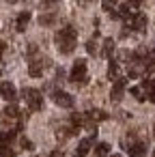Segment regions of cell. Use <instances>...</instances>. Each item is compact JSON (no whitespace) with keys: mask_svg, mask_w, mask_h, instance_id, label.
<instances>
[{"mask_svg":"<svg viewBox=\"0 0 155 157\" xmlns=\"http://www.w3.org/2000/svg\"><path fill=\"white\" fill-rule=\"evenodd\" d=\"M54 41H56V45H58V50H60L63 54H71V52L76 50L78 33H76L73 26H65V28H60V30L54 35Z\"/></svg>","mask_w":155,"mask_h":157,"instance_id":"6da1fadb","label":"cell"},{"mask_svg":"<svg viewBox=\"0 0 155 157\" xmlns=\"http://www.w3.org/2000/svg\"><path fill=\"white\" fill-rule=\"evenodd\" d=\"M121 146L129 153V157H142L146 153V142L144 140H138L134 133H129L127 138L121 140Z\"/></svg>","mask_w":155,"mask_h":157,"instance_id":"7a4b0ae2","label":"cell"},{"mask_svg":"<svg viewBox=\"0 0 155 157\" xmlns=\"http://www.w3.org/2000/svg\"><path fill=\"white\" fill-rule=\"evenodd\" d=\"M71 82H76V84H84L86 80H88V75H86V60H82V58H78L76 63H73V67H71Z\"/></svg>","mask_w":155,"mask_h":157,"instance_id":"3957f363","label":"cell"},{"mask_svg":"<svg viewBox=\"0 0 155 157\" xmlns=\"http://www.w3.org/2000/svg\"><path fill=\"white\" fill-rule=\"evenodd\" d=\"M22 95H24V99H26V103H28V108H30L33 112H37V110L43 108V97H41L39 90H35V88H24Z\"/></svg>","mask_w":155,"mask_h":157,"instance_id":"277c9868","label":"cell"},{"mask_svg":"<svg viewBox=\"0 0 155 157\" xmlns=\"http://www.w3.org/2000/svg\"><path fill=\"white\" fill-rule=\"evenodd\" d=\"M146 15L144 13H131L127 20H125V26L129 28V30H136V33H142L144 28H146Z\"/></svg>","mask_w":155,"mask_h":157,"instance_id":"5b68a950","label":"cell"},{"mask_svg":"<svg viewBox=\"0 0 155 157\" xmlns=\"http://www.w3.org/2000/svg\"><path fill=\"white\" fill-rule=\"evenodd\" d=\"M52 101L56 105H60V108H71L73 105V97L69 93H65V90H54L52 93Z\"/></svg>","mask_w":155,"mask_h":157,"instance_id":"8992f818","label":"cell"},{"mask_svg":"<svg viewBox=\"0 0 155 157\" xmlns=\"http://www.w3.org/2000/svg\"><path fill=\"white\" fill-rule=\"evenodd\" d=\"M125 84H127V80L125 78H118L116 82H114V86H112V93H110V99L116 103V101H121V97H123V93H125Z\"/></svg>","mask_w":155,"mask_h":157,"instance_id":"52a82bcc","label":"cell"},{"mask_svg":"<svg viewBox=\"0 0 155 157\" xmlns=\"http://www.w3.org/2000/svg\"><path fill=\"white\" fill-rule=\"evenodd\" d=\"M0 95H2V99H7V101H15L17 90H15V86L11 82H0Z\"/></svg>","mask_w":155,"mask_h":157,"instance_id":"ba28073f","label":"cell"},{"mask_svg":"<svg viewBox=\"0 0 155 157\" xmlns=\"http://www.w3.org/2000/svg\"><path fill=\"white\" fill-rule=\"evenodd\" d=\"M30 13L28 11H22L20 15H17V20H15V28H17V33H24L26 28H28V22H30Z\"/></svg>","mask_w":155,"mask_h":157,"instance_id":"9c48e42d","label":"cell"},{"mask_svg":"<svg viewBox=\"0 0 155 157\" xmlns=\"http://www.w3.org/2000/svg\"><path fill=\"white\" fill-rule=\"evenodd\" d=\"M28 73L30 78H39L43 73V63L39 58H30V65H28Z\"/></svg>","mask_w":155,"mask_h":157,"instance_id":"30bf717a","label":"cell"},{"mask_svg":"<svg viewBox=\"0 0 155 157\" xmlns=\"http://www.w3.org/2000/svg\"><path fill=\"white\" fill-rule=\"evenodd\" d=\"M142 88H144V93H146V99L155 103V80H144V82H142Z\"/></svg>","mask_w":155,"mask_h":157,"instance_id":"8fae6325","label":"cell"},{"mask_svg":"<svg viewBox=\"0 0 155 157\" xmlns=\"http://www.w3.org/2000/svg\"><path fill=\"white\" fill-rule=\"evenodd\" d=\"M13 140H15V131H0V148H9Z\"/></svg>","mask_w":155,"mask_h":157,"instance_id":"7c38bea8","label":"cell"},{"mask_svg":"<svg viewBox=\"0 0 155 157\" xmlns=\"http://www.w3.org/2000/svg\"><path fill=\"white\" fill-rule=\"evenodd\" d=\"M91 146H93V138L88 136V138H84V140L80 142V146H78V155H80V157L86 155V153L91 151Z\"/></svg>","mask_w":155,"mask_h":157,"instance_id":"4fadbf2b","label":"cell"},{"mask_svg":"<svg viewBox=\"0 0 155 157\" xmlns=\"http://www.w3.org/2000/svg\"><path fill=\"white\" fill-rule=\"evenodd\" d=\"M108 153H110V144L108 142H101V144L95 146V157H106Z\"/></svg>","mask_w":155,"mask_h":157,"instance_id":"5bb4252c","label":"cell"},{"mask_svg":"<svg viewBox=\"0 0 155 157\" xmlns=\"http://www.w3.org/2000/svg\"><path fill=\"white\" fill-rule=\"evenodd\" d=\"M118 73H121L118 65H116L114 60H110V67H108V78H110V80H118Z\"/></svg>","mask_w":155,"mask_h":157,"instance_id":"9a60e30c","label":"cell"},{"mask_svg":"<svg viewBox=\"0 0 155 157\" xmlns=\"http://www.w3.org/2000/svg\"><path fill=\"white\" fill-rule=\"evenodd\" d=\"M101 50H103V56H108V58H110V56H112V52H114V41H112V39H106Z\"/></svg>","mask_w":155,"mask_h":157,"instance_id":"2e32d148","label":"cell"},{"mask_svg":"<svg viewBox=\"0 0 155 157\" xmlns=\"http://www.w3.org/2000/svg\"><path fill=\"white\" fill-rule=\"evenodd\" d=\"M131 95H134L138 101H144V99H146V93H144L142 86H134V88H131Z\"/></svg>","mask_w":155,"mask_h":157,"instance_id":"e0dca14e","label":"cell"},{"mask_svg":"<svg viewBox=\"0 0 155 157\" xmlns=\"http://www.w3.org/2000/svg\"><path fill=\"white\" fill-rule=\"evenodd\" d=\"M5 116H7V118H20V110H17L15 105H9V108L5 110Z\"/></svg>","mask_w":155,"mask_h":157,"instance_id":"ac0fdd59","label":"cell"},{"mask_svg":"<svg viewBox=\"0 0 155 157\" xmlns=\"http://www.w3.org/2000/svg\"><path fill=\"white\" fill-rule=\"evenodd\" d=\"M118 5V0H103V2H101V7H103V11H114V7Z\"/></svg>","mask_w":155,"mask_h":157,"instance_id":"d6986e66","label":"cell"},{"mask_svg":"<svg viewBox=\"0 0 155 157\" xmlns=\"http://www.w3.org/2000/svg\"><path fill=\"white\" fill-rule=\"evenodd\" d=\"M13 148H0V157H13Z\"/></svg>","mask_w":155,"mask_h":157,"instance_id":"ffe728a7","label":"cell"},{"mask_svg":"<svg viewBox=\"0 0 155 157\" xmlns=\"http://www.w3.org/2000/svg\"><path fill=\"white\" fill-rule=\"evenodd\" d=\"M39 22H41L43 26H48V24H52V22H54V15H45V17H41Z\"/></svg>","mask_w":155,"mask_h":157,"instance_id":"44dd1931","label":"cell"},{"mask_svg":"<svg viewBox=\"0 0 155 157\" xmlns=\"http://www.w3.org/2000/svg\"><path fill=\"white\" fill-rule=\"evenodd\" d=\"M50 157H65V153H63V151H52Z\"/></svg>","mask_w":155,"mask_h":157,"instance_id":"7402d4cb","label":"cell"},{"mask_svg":"<svg viewBox=\"0 0 155 157\" xmlns=\"http://www.w3.org/2000/svg\"><path fill=\"white\" fill-rule=\"evenodd\" d=\"M22 146H24V148H33V144H30L26 138H22Z\"/></svg>","mask_w":155,"mask_h":157,"instance_id":"603a6c76","label":"cell"},{"mask_svg":"<svg viewBox=\"0 0 155 157\" xmlns=\"http://www.w3.org/2000/svg\"><path fill=\"white\" fill-rule=\"evenodd\" d=\"M91 2H93V0H80V5H82V7H86V5H91Z\"/></svg>","mask_w":155,"mask_h":157,"instance_id":"cb8c5ba5","label":"cell"},{"mask_svg":"<svg viewBox=\"0 0 155 157\" xmlns=\"http://www.w3.org/2000/svg\"><path fill=\"white\" fill-rule=\"evenodd\" d=\"M140 2H142V0H129V5H131V7H136V5H140Z\"/></svg>","mask_w":155,"mask_h":157,"instance_id":"d4e9b609","label":"cell"},{"mask_svg":"<svg viewBox=\"0 0 155 157\" xmlns=\"http://www.w3.org/2000/svg\"><path fill=\"white\" fill-rule=\"evenodd\" d=\"M2 52H5V43H0V56H2Z\"/></svg>","mask_w":155,"mask_h":157,"instance_id":"484cf974","label":"cell"},{"mask_svg":"<svg viewBox=\"0 0 155 157\" xmlns=\"http://www.w3.org/2000/svg\"><path fill=\"white\" fill-rule=\"evenodd\" d=\"M52 2H58V0H48V5H52Z\"/></svg>","mask_w":155,"mask_h":157,"instance_id":"4316f807","label":"cell"},{"mask_svg":"<svg viewBox=\"0 0 155 157\" xmlns=\"http://www.w3.org/2000/svg\"><path fill=\"white\" fill-rule=\"evenodd\" d=\"M112 157H121V155H112Z\"/></svg>","mask_w":155,"mask_h":157,"instance_id":"83f0119b","label":"cell"},{"mask_svg":"<svg viewBox=\"0 0 155 157\" xmlns=\"http://www.w3.org/2000/svg\"><path fill=\"white\" fill-rule=\"evenodd\" d=\"M153 157H155V151H153Z\"/></svg>","mask_w":155,"mask_h":157,"instance_id":"f1b7e54d","label":"cell"},{"mask_svg":"<svg viewBox=\"0 0 155 157\" xmlns=\"http://www.w3.org/2000/svg\"><path fill=\"white\" fill-rule=\"evenodd\" d=\"M153 131H155V125H153Z\"/></svg>","mask_w":155,"mask_h":157,"instance_id":"f546056e","label":"cell"},{"mask_svg":"<svg viewBox=\"0 0 155 157\" xmlns=\"http://www.w3.org/2000/svg\"><path fill=\"white\" fill-rule=\"evenodd\" d=\"M11 2H13V0H11Z\"/></svg>","mask_w":155,"mask_h":157,"instance_id":"4dcf8cb0","label":"cell"}]
</instances>
